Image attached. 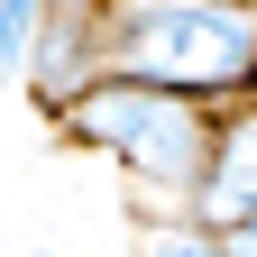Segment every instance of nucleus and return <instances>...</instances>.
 Here are the masks:
<instances>
[{
  "mask_svg": "<svg viewBox=\"0 0 257 257\" xmlns=\"http://www.w3.org/2000/svg\"><path fill=\"white\" fill-rule=\"evenodd\" d=\"M101 74L184 92L202 110H230L257 92V10L248 0H92Z\"/></svg>",
  "mask_w": 257,
  "mask_h": 257,
  "instance_id": "1",
  "label": "nucleus"
},
{
  "mask_svg": "<svg viewBox=\"0 0 257 257\" xmlns=\"http://www.w3.org/2000/svg\"><path fill=\"white\" fill-rule=\"evenodd\" d=\"M101 74V37H92V0H46L37 19V46H28V101H37V119H55L74 92Z\"/></svg>",
  "mask_w": 257,
  "mask_h": 257,
  "instance_id": "4",
  "label": "nucleus"
},
{
  "mask_svg": "<svg viewBox=\"0 0 257 257\" xmlns=\"http://www.w3.org/2000/svg\"><path fill=\"white\" fill-rule=\"evenodd\" d=\"M248 211H257V92L211 119V166H202V184H193L184 220H202V230H239Z\"/></svg>",
  "mask_w": 257,
  "mask_h": 257,
  "instance_id": "3",
  "label": "nucleus"
},
{
  "mask_svg": "<svg viewBox=\"0 0 257 257\" xmlns=\"http://www.w3.org/2000/svg\"><path fill=\"white\" fill-rule=\"evenodd\" d=\"M128 257H220V230H202V220H138V248Z\"/></svg>",
  "mask_w": 257,
  "mask_h": 257,
  "instance_id": "5",
  "label": "nucleus"
},
{
  "mask_svg": "<svg viewBox=\"0 0 257 257\" xmlns=\"http://www.w3.org/2000/svg\"><path fill=\"white\" fill-rule=\"evenodd\" d=\"M220 257H257V211L239 220V230H220Z\"/></svg>",
  "mask_w": 257,
  "mask_h": 257,
  "instance_id": "7",
  "label": "nucleus"
},
{
  "mask_svg": "<svg viewBox=\"0 0 257 257\" xmlns=\"http://www.w3.org/2000/svg\"><path fill=\"white\" fill-rule=\"evenodd\" d=\"M28 257H55V248H28Z\"/></svg>",
  "mask_w": 257,
  "mask_h": 257,
  "instance_id": "8",
  "label": "nucleus"
},
{
  "mask_svg": "<svg viewBox=\"0 0 257 257\" xmlns=\"http://www.w3.org/2000/svg\"><path fill=\"white\" fill-rule=\"evenodd\" d=\"M37 19H46V0H0V92H10L28 74V46H37Z\"/></svg>",
  "mask_w": 257,
  "mask_h": 257,
  "instance_id": "6",
  "label": "nucleus"
},
{
  "mask_svg": "<svg viewBox=\"0 0 257 257\" xmlns=\"http://www.w3.org/2000/svg\"><path fill=\"white\" fill-rule=\"evenodd\" d=\"M248 10H257V0H248Z\"/></svg>",
  "mask_w": 257,
  "mask_h": 257,
  "instance_id": "9",
  "label": "nucleus"
},
{
  "mask_svg": "<svg viewBox=\"0 0 257 257\" xmlns=\"http://www.w3.org/2000/svg\"><path fill=\"white\" fill-rule=\"evenodd\" d=\"M211 119L202 101H184V92H147V83H119V74H92L74 101H64L46 128L64 147L83 156H110L138 193V220H175L193 202V184L211 166Z\"/></svg>",
  "mask_w": 257,
  "mask_h": 257,
  "instance_id": "2",
  "label": "nucleus"
}]
</instances>
